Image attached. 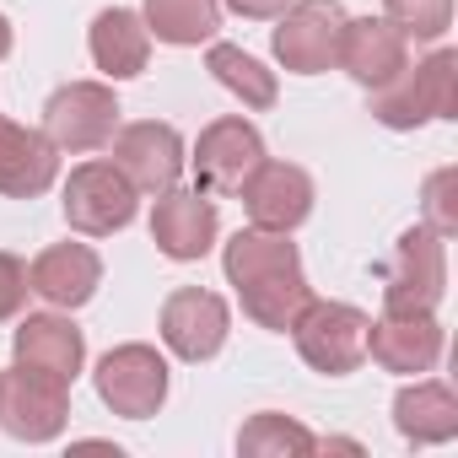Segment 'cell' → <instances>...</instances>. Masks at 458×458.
I'll return each instance as SVG.
<instances>
[{"mask_svg":"<svg viewBox=\"0 0 458 458\" xmlns=\"http://www.w3.org/2000/svg\"><path fill=\"white\" fill-rule=\"evenodd\" d=\"M98 286H103V259L87 243H55L28 265V292L44 297L49 308H65V313L92 302Z\"/></svg>","mask_w":458,"mask_h":458,"instance_id":"ac0fdd59","label":"cell"},{"mask_svg":"<svg viewBox=\"0 0 458 458\" xmlns=\"http://www.w3.org/2000/svg\"><path fill=\"white\" fill-rule=\"evenodd\" d=\"M12 55V22H6V12H0V60Z\"/></svg>","mask_w":458,"mask_h":458,"instance_id":"f1b7e54d","label":"cell"},{"mask_svg":"<svg viewBox=\"0 0 458 458\" xmlns=\"http://www.w3.org/2000/svg\"><path fill=\"white\" fill-rule=\"evenodd\" d=\"M442 345H447V329L437 324V313H383L367 329V356L383 372H404V377L431 372L442 361Z\"/></svg>","mask_w":458,"mask_h":458,"instance_id":"9a60e30c","label":"cell"},{"mask_svg":"<svg viewBox=\"0 0 458 458\" xmlns=\"http://www.w3.org/2000/svg\"><path fill=\"white\" fill-rule=\"evenodd\" d=\"M71 420V383L33 372V367H12L0 372V431L17 442H55Z\"/></svg>","mask_w":458,"mask_h":458,"instance_id":"8992f818","label":"cell"},{"mask_svg":"<svg viewBox=\"0 0 458 458\" xmlns=\"http://www.w3.org/2000/svg\"><path fill=\"white\" fill-rule=\"evenodd\" d=\"M216 233H221V221H216V199L205 189H162L157 205H151V243L189 265V259H205L216 249Z\"/></svg>","mask_w":458,"mask_h":458,"instance_id":"8fae6325","label":"cell"},{"mask_svg":"<svg viewBox=\"0 0 458 458\" xmlns=\"http://www.w3.org/2000/svg\"><path fill=\"white\" fill-rule=\"evenodd\" d=\"M367 329L372 318L351 302H308L302 318L292 324V340H297V356L324 372V377H345L367 361Z\"/></svg>","mask_w":458,"mask_h":458,"instance_id":"277c9868","label":"cell"},{"mask_svg":"<svg viewBox=\"0 0 458 458\" xmlns=\"http://www.w3.org/2000/svg\"><path fill=\"white\" fill-rule=\"evenodd\" d=\"M238 453H249V458H302V453H318V437L308 426H297L292 415L259 410L238 431Z\"/></svg>","mask_w":458,"mask_h":458,"instance_id":"cb8c5ba5","label":"cell"},{"mask_svg":"<svg viewBox=\"0 0 458 458\" xmlns=\"http://www.w3.org/2000/svg\"><path fill=\"white\" fill-rule=\"evenodd\" d=\"M92 383H98V399L124 420H146L167 404V361L157 356V345H140V340L114 345L98 361Z\"/></svg>","mask_w":458,"mask_h":458,"instance_id":"52a82bcc","label":"cell"},{"mask_svg":"<svg viewBox=\"0 0 458 458\" xmlns=\"http://www.w3.org/2000/svg\"><path fill=\"white\" fill-rule=\"evenodd\" d=\"M12 361L33 367V372H49L60 383H76V372L87 361V340L65 313H28L12 335Z\"/></svg>","mask_w":458,"mask_h":458,"instance_id":"d6986e66","label":"cell"},{"mask_svg":"<svg viewBox=\"0 0 458 458\" xmlns=\"http://www.w3.org/2000/svg\"><path fill=\"white\" fill-rule=\"evenodd\" d=\"M60 178V146L44 130H28L17 119H0V194L6 199H38Z\"/></svg>","mask_w":458,"mask_h":458,"instance_id":"e0dca14e","label":"cell"},{"mask_svg":"<svg viewBox=\"0 0 458 458\" xmlns=\"http://www.w3.org/2000/svg\"><path fill=\"white\" fill-rule=\"evenodd\" d=\"M426 226L442 238L458 233V167H437L426 178Z\"/></svg>","mask_w":458,"mask_h":458,"instance_id":"484cf974","label":"cell"},{"mask_svg":"<svg viewBox=\"0 0 458 458\" xmlns=\"http://www.w3.org/2000/svg\"><path fill=\"white\" fill-rule=\"evenodd\" d=\"M205 71L233 92L243 108H276V98H281V87H276V71H265L249 49H238V44H210V55H205Z\"/></svg>","mask_w":458,"mask_h":458,"instance_id":"603a6c76","label":"cell"},{"mask_svg":"<svg viewBox=\"0 0 458 458\" xmlns=\"http://www.w3.org/2000/svg\"><path fill=\"white\" fill-rule=\"evenodd\" d=\"M447 297V238L431 226H410L394 243L388 281H383V313H437Z\"/></svg>","mask_w":458,"mask_h":458,"instance_id":"3957f363","label":"cell"},{"mask_svg":"<svg viewBox=\"0 0 458 458\" xmlns=\"http://www.w3.org/2000/svg\"><path fill=\"white\" fill-rule=\"evenodd\" d=\"M60 205H65V221L81 238H108V233H124L135 221L140 189L114 162H81V167H71Z\"/></svg>","mask_w":458,"mask_h":458,"instance_id":"5b68a950","label":"cell"},{"mask_svg":"<svg viewBox=\"0 0 458 458\" xmlns=\"http://www.w3.org/2000/svg\"><path fill=\"white\" fill-rule=\"evenodd\" d=\"M221 270H226V286H238L243 313L270 335H292V324L313 302V286L302 276V254H297L292 233L243 226V233L221 249Z\"/></svg>","mask_w":458,"mask_h":458,"instance_id":"6da1fadb","label":"cell"},{"mask_svg":"<svg viewBox=\"0 0 458 458\" xmlns=\"http://www.w3.org/2000/svg\"><path fill=\"white\" fill-rule=\"evenodd\" d=\"M286 6H292V0H226V12H238L249 22H276Z\"/></svg>","mask_w":458,"mask_h":458,"instance_id":"83f0119b","label":"cell"},{"mask_svg":"<svg viewBox=\"0 0 458 458\" xmlns=\"http://www.w3.org/2000/svg\"><path fill=\"white\" fill-rule=\"evenodd\" d=\"M194 189L205 194H238V183L265 162V135L238 119V114H226V119H210L194 140Z\"/></svg>","mask_w":458,"mask_h":458,"instance_id":"30bf717a","label":"cell"},{"mask_svg":"<svg viewBox=\"0 0 458 458\" xmlns=\"http://www.w3.org/2000/svg\"><path fill=\"white\" fill-rule=\"evenodd\" d=\"M22 302H28V265H22L17 254L0 249V324L17 318V313H22Z\"/></svg>","mask_w":458,"mask_h":458,"instance_id":"4316f807","label":"cell"},{"mask_svg":"<svg viewBox=\"0 0 458 458\" xmlns=\"http://www.w3.org/2000/svg\"><path fill=\"white\" fill-rule=\"evenodd\" d=\"M372 119L383 130H420L431 119H458V55L437 49L420 65H404L394 81L372 87Z\"/></svg>","mask_w":458,"mask_h":458,"instance_id":"7a4b0ae2","label":"cell"},{"mask_svg":"<svg viewBox=\"0 0 458 458\" xmlns=\"http://www.w3.org/2000/svg\"><path fill=\"white\" fill-rule=\"evenodd\" d=\"M335 65H340L351 81H361V87L372 92V87L394 81V76L410 65V38H404L388 17H356V22L345 17Z\"/></svg>","mask_w":458,"mask_h":458,"instance_id":"2e32d148","label":"cell"},{"mask_svg":"<svg viewBox=\"0 0 458 458\" xmlns=\"http://www.w3.org/2000/svg\"><path fill=\"white\" fill-rule=\"evenodd\" d=\"M276 60L292 76H324L340 55V33H345V6L340 0H292L276 17Z\"/></svg>","mask_w":458,"mask_h":458,"instance_id":"ba28073f","label":"cell"},{"mask_svg":"<svg viewBox=\"0 0 458 458\" xmlns=\"http://www.w3.org/2000/svg\"><path fill=\"white\" fill-rule=\"evenodd\" d=\"M383 17H388L404 38L437 44V38H447V28H453V0H383Z\"/></svg>","mask_w":458,"mask_h":458,"instance_id":"d4e9b609","label":"cell"},{"mask_svg":"<svg viewBox=\"0 0 458 458\" xmlns=\"http://www.w3.org/2000/svg\"><path fill=\"white\" fill-rule=\"evenodd\" d=\"M238 194H243L249 221L254 226H270V233H297V226L313 216V178L297 162H270L265 157L238 183Z\"/></svg>","mask_w":458,"mask_h":458,"instance_id":"7c38bea8","label":"cell"},{"mask_svg":"<svg viewBox=\"0 0 458 458\" xmlns=\"http://www.w3.org/2000/svg\"><path fill=\"white\" fill-rule=\"evenodd\" d=\"M92 65L108 76V81H130L146 71L151 60V33H146V17L130 12V6H108L92 17Z\"/></svg>","mask_w":458,"mask_h":458,"instance_id":"44dd1931","label":"cell"},{"mask_svg":"<svg viewBox=\"0 0 458 458\" xmlns=\"http://www.w3.org/2000/svg\"><path fill=\"white\" fill-rule=\"evenodd\" d=\"M146 33L173 49L210 44L221 28V0H146Z\"/></svg>","mask_w":458,"mask_h":458,"instance_id":"7402d4cb","label":"cell"},{"mask_svg":"<svg viewBox=\"0 0 458 458\" xmlns=\"http://www.w3.org/2000/svg\"><path fill=\"white\" fill-rule=\"evenodd\" d=\"M394 426L415 447H442L458 437V394L442 377H415L394 394Z\"/></svg>","mask_w":458,"mask_h":458,"instance_id":"ffe728a7","label":"cell"},{"mask_svg":"<svg viewBox=\"0 0 458 458\" xmlns=\"http://www.w3.org/2000/svg\"><path fill=\"white\" fill-rule=\"evenodd\" d=\"M114 167L140 194H162L183 173V140H178L173 124H157V119L124 124V130H114Z\"/></svg>","mask_w":458,"mask_h":458,"instance_id":"5bb4252c","label":"cell"},{"mask_svg":"<svg viewBox=\"0 0 458 458\" xmlns=\"http://www.w3.org/2000/svg\"><path fill=\"white\" fill-rule=\"evenodd\" d=\"M226 335H233V313L216 292H199V286H178L167 302H162V345L178 356V361H210Z\"/></svg>","mask_w":458,"mask_h":458,"instance_id":"4fadbf2b","label":"cell"},{"mask_svg":"<svg viewBox=\"0 0 458 458\" xmlns=\"http://www.w3.org/2000/svg\"><path fill=\"white\" fill-rule=\"evenodd\" d=\"M119 130V98L103 81H65L44 103V135L60 151H98Z\"/></svg>","mask_w":458,"mask_h":458,"instance_id":"9c48e42d","label":"cell"}]
</instances>
